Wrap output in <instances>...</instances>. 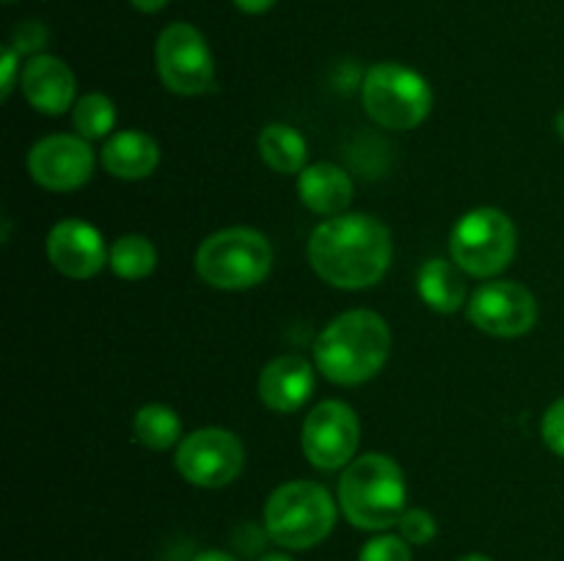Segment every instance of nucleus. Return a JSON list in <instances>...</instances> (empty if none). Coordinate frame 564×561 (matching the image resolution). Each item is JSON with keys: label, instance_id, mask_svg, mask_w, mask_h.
Instances as JSON below:
<instances>
[{"label": "nucleus", "instance_id": "1", "mask_svg": "<svg viewBox=\"0 0 564 561\" xmlns=\"http://www.w3.org/2000/svg\"><path fill=\"white\" fill-rule=\"evenodd\" d=\"M391 234L372 215H336L308 237L314 273L339 289H367L391 264Z\"/></svg>", "mask_w": 564, "mask_h": 561}, {"label": "nucleus", "instance_id": "2", "mask_svg": "<svg viewBox=\"0 0 564 561\" xmlns=\"http://www.w3.org/2000/svg\"><path fill=\"white\" fill-rule=\"evenodd\" d=\"M391 330L380 314L358 308L336 317L314 341V363L336 385H361L386 366Z\"/></svg>", "mask_w": 564, "mask_h": 561}, {"label": "nucleus", "instance_id": "3", "mask_svg": "<svg viewBox=\"0 0 564 561\" xmlns=\"http://www.w3.org/2000/svg\"><path fill=\"white\" fill-rule=\"evenodd\" d=\"M405 476L386 454H364L339 479V504L347 520L364 531H386L405 515Z\"/></svg>", "mask_w": 564, "mask_h": 561}, {"label": "nucleus", "instance_id": "4", "mask_svg": "<svg viewBox=\"0 0 564 561\" xmlns=\"http://www.w3.org/2000/svg\"><path fill=\"white\" fill-rule=\"evenodd\" d=\"M336 526V504L317 482H286L264 504V528L275 544L306 550L323 542Z\"/></svg>", "mask_w": 564, "mask_h": 561}, {"label": "nucleus", "instance_id": "5", "mask_svg": "<svg viewBox=\"0 0 564 561\" xmlns=\"http://www.w3.org/2000/svg\"><path fill=\"white\" fill-rule=\"evenodd\" d=\"M273 267V248L253 229H224L209 234L196 251V273L215 289H251Z\"/></svg>", "mask_w": 564, "mask_h": 561}, {"label": "nucleus", "instance_id": "6", "mask_svg": "<svg viewBox=\"0 0 564 561\" xmlns=\"http://www.w3.org/2000/svg\"><path fill=\"white\" fill-rule=\"evenodd\" d=\"M364 108L386 130H413L433 110V88L402 64H378L364 75Z\"/></svg>", "mask_w": 564, "mask_h": 561}, {"label": "nucleus", "instance_id": "7", "mask_svg": "<svg viewBox=\"0 0 564 561\" xmlns=\"http://www.w3.org/2000/svg\"><path fill=\"white\" fill-rule=\"evenodd\" d=\"M518 234L501 209L479 207L457 220L449 237V251L457 267L474 278L499 275L516 256Z\"/></svg>", "mask_w": 564, "mask_h": 561}, {"label": "nucleus", "instance_id": "8", "mask_svg": "<svg viewBox=\"0 0 564 561\" xmlns=\"http://www.w3.org/2000/svg\"><path fill=\"white\" fill-rule=\"evenodd\" d=\"M176 471L196 487L218 490L235 482L246 465V449L229 429L207 427L187 435L176 449Z\"/></svg>", "mask_w": 564, "mask_h": 561}, {"label": "nucleus", "instance_id": "9", "mask_svg": "<svg viewBox=\"0 0 564 561\" xmlns=\"http://www.w3.org/2000/svg\"><path fill=\"white\" fill-rule=\"evenodd\" d=\"M158 72L165 88L180 97H196L213 86L215 64L198 28L174 22L158 38Z\"/></svg>", "mask_w": 564, "mask_h": 561}, {"label": "nucleus", "instance_id": "10", "mask_svg": "<svg viewBox=\"0 0 564 561\" xmlns=\"http://www.w3.org/2000/svg\"><path fill=\"white\" fill-rule=\"evenodd\" d=\"M468 319L482 333L496 339H516L538 322V300L516 280H488L468 300Z\"/></svg>", "mask_w": 564, "mask_h": 561}, {"label": "nucleus", "instance_id": "11", "mask_svg": "<svg viewBox=\"0 0 564 561\" xmlns=\"http://www.w3.org/2000/svg\"><path fill=\"white\" fill-rule=\"evenodd\" d=\"M361 424L345 402H323L308 413L303 424V454L319 471L350 465L358 449Z\"/></svg>", "mask_w": 564, "mask_h": 561}, {"label": "nucleus", "instance_id": "12", "mask_svg": "<svg viewBox=\"0 0 564 561\" xmlns=\"http://www.w3.org/2000/svg\"><path fill=\"white\" fill-rule=\"evenodd\" d=\"M28 170L44 190L69 193L86 185L94 170V154L86 138L47 135L33 143Z\"/></svg>", "mask_w": 564, "mask_h": 561}, {"label": "nucleus", "instance_id": "13", "mask_svg": "<svg viewBox=\"0 0 564 561\" xmlns=\"http://www.w3.org/2000/svg\"><path fill=\"white\" fill-rule=\"evenodd\" d=\"M47 256L61 275L83 280L91 278L105 267L110 251L105 248L102 234L91 223H86V220H61L47 237Z\"/></svg>", "mask_w": 564, "mask_h": 561}, {"label": "nucleus", "instance_id": "14", "mask_svg": "<svg viewBox=\"0 0 564 561\" xmlns=\"http://www.w3.org/2000/svg\"><path fill=\"white\" fill-rule=\"evenodd\" d=\"M22 94L39 113L61 116L75 102V75L55 55H33L22 69Z\"/></svg>", "mask_w": 564, "mask_h": 561}, {"label": "nucleus", "instance_id": "15", "mask_svg": "<svg viewBox=\"0 0 564 561\" xmlns=\"http://www.w3.org/2000/svg\"><path fill=\"white\" fill-rule=\"evenodd\" d=\"M314 391V372L306 358L281 355L259 374V399L275 413H295Z\"/></svg>", "mask_w": 564, "mask_h": 561}, {"label": "nucleus", "instance_id": "16", "mask_svg": "<svg viewBox=\"0 0 564 561\" xmlns=\"http://www.w3.org/2000/svg\"><path fill=\"white\" fill-rule=\"evenodd\" d=\"M301 201L317 215H341L352 201V179L339 165L317 163L301 170Z\"/></svg>", "mask_w": 564, "mask_h": 561}, {"label": "nucleus", "instance_id": "17", "mask_svg": "<svg viewBox=\"0 0 564 561\" xmlns=\"http://www.w3.org/2000/svg\"><path fill=\"white\" fill-rule=\"evenodd\" d=\"M158 141L149 138L147 132H116V135L102 146L105 170L119 176V179H143V176H149L158 168Z\"/></svg>", "mask_w": 564, "mask_h": 561}, {"label": "nucleus", "instance_id": "18", "mask_svg": "<svg viewBox=\"0 0 564 561\" xmlns=\"http://www.w3.org/2000/svg\"><path fill=\"white\" fill-rule=\"evenodd\" d=\"M419 295L433 311L455 314L466 302V280L446 258H430L419 270Z\"/></svg>", "mask_w": 564, "mask_h": 561}, {"label": "nucleus", "instance_id": "19", "mask_svg": "<svg viewBox=\"0 0 564 561\" xmlns=\"http://www.w3.org/2000/svg\"><path fill=\"white\" fill-rule=\"evenodd\" d=\"M259 154L279 174H301L306 168V141L286 124H268L259 132Z\"/></svg>", "mask_w": 564, "mask_h": 561}, {"label": "nucleus", "instance_id": "20", "mask_svg": "<svg viewBox=\"0 0 564 561\" xmlns=\"http://www.w3.org/2000/svg\"><path fill=\"white\" fill-rule=\"evenodd\" d=\"M132 432L141 446L152 451H165L180 440L182 421L169 405H143L132 418Z\"/></svg>", "mask_w": 564, "mask_h": 561}, {"label": "nucleus", "instance_id": "21", "mask_svg": "<svg viewBox=\"0 0 564 561\" xmlns=\"http://www.w3.org/2000/svg\"><path fill=\"white\" fill-rule=\"evenodd\" d=\"M110 267L119 278L141 280L158 267V251L152 242L141 234H124L110 245Z\"/></svg>", "mask_w": 564, "mask_h": 561}, {"label": "nucleus", "instance_id": "22", "mask_svg": "<svg viewBox=\"0 0 564 561\" xmlns=\"http://www.w3.org/2000/svg\"><path fill=\"white\" fill-rule=\"evenodd\" d=\"M72 121L80 138L94 141V138H105L116 124V108L105 94H86L77 99L75 110H72Z\"/></svg>", "mask_w": 564, "mask_h": 561}, {"label": "nucleus", "instance_id": "23", "mask_svg": "<svg viewBox=\"0 0 564 561\" xmlns=\"http://www.w3.org/2000/svg\"><path fill=\"white\" fill-rule=\"evenodd\" d=\"M397 526H400V537L408 544H427L438 534V522L427 509H405Z\"/></svg>", "mask_w": 564, "mask_h": 561}, {"label": "nucleus", "instance_id": "24", "mask_svg": "<svg viewBox=\"0 0 564 561\" xmlns=\"http://www.w3.org/2000/svg\"><path fill=\"white\" fill-rule=\"evenodd\" d=\"M358 561H413L411 544L394 534H383L364 544Z\"/></svg>", "mask_w": 564, "mask_h": 561}, {"label": "nucleus", "instance_id": "25", "mask_svg": "<svg viewBox=\"0 0 564 561\" xmlns=\"http://www.w3.org/2000/svg\"><path fill=\"white\" fill-rule=\"evenodd\" d=\"M543 440L554 454L564 457V396L545 410Z\"/></svg>", "mask_w": 564, "mask_h": 561}, {"label": "nucleus", "instance_id": "26", "mask_svg": "<svg viewBox=\"0 0 564 561\" xmlns=\"http://www.w3.org/2000/svg\"><path fill=\"white\" fill-rule=\"evenodd\" d=\"M47 44V28L42 22H22L14 28V44L11 47L17 53H39Z\"/></svg>", "mask_w": 564, "mask_h": 561}, {"label": "nucleus", "instance_id": "27", "mask_svg": "<svg viewBox=\"0 0 564 561\" xmlns=\"http://www.w3.org/2000/svg\"><path fill=\"white\" fill-rule=\"evenodd\" d=\"M17 58H20V53H17L14 47H3V55H0V66H3V77H0V94H3V99L9 97L11 88H14Z\"/></svg>", "mask_w": 564, "mask_h": 561}, {"label": "nucleus", "instance_id": "28", "mask_svg": "<svg viewBox=\"0 0 564 561\" xmlns=\"http://www.w3.org/2000/svg\"><path fill=\"white\" fill-rule=\"evenodd\" d=\"M235 6L246 14H264L275 6V0H235Z\"/></svg>", "mask_w": 564, "mask_h": 561}, {"label": "nucleus", "instance_id": "29", "mask_svg": "<svg viewBox=\"0 0 564 561\" xmlns=\"http://www.w3.org/2000/svg\"><path fill=\"white\" fill-rule=\"evenodd\" d=\"M130 3L135 6L138 11H143V14H154V11L163 9V6L169 3V0H130Z\"/></svg>", "mask_w": 564, "mask_h": 561}, {"label": "nucleus", "instance_id": "30", "mask_svg": "<svg viewBox=\"0 0 564 561\" xmlns=\"http://www.w3.org/2000/svg\"><path fill=\"white\" fill-rule=\"evenodd\" d=\"M193 561H237L235 556L224 553V550H204V553H198Z\"/></svg>", "mask_w": 564, "mask_h": 561}, {"label": "nucleus", "instance_id": "31", "mask_svg": "<svg viewBox=\"0 0 564 561\" xmlns=\"http://www.w3.org/2000/svg\"><path fill=\"white\" fill-rule=\"evenodd\" d=\"M457 561H494V559H490V556H482V553H468Z\"/></svg>", "mask_w": 564, "mask_h": 561}, {"label": "nucleus", "instance_id": "32", "mask_svg": "<svg viewBox=\"0 0 564 561\" xmlns=\"http://www.w3.org/2000/svg\"><path fill=\"white\" fill-rule=\"evenodd\" d=\"M259 561H295V559H290V556H284V553H268L264 559H259Z\"/></svg>", "mask_w": 564, "mask_h": 561}, {"label": "nucleus", "instance_id": "33", "mask_svg": "<svg viewBox=\"0 0 564 561\" xmlns=\"http://www.w3.org/2000/svg\"><path fill=\"white\" fill-rule=\"evenodd\" d=\"M556 132H560V138H564V108L556 113Z\"/></svg>", "mask_w": 564, "mask_h": 561}, {"label": "nucleus", "instance_id": "34", "mask_svg": "<svg viewBox=\"0 0 564 561\" xmlns=\"http://www.w3.org/2000/svg\"><path fill=\"white\" fill-rule=\"evenodd\" d=\"M6 3H14V0H6Z\"/></svg>", "mask_w": 564, "mask_h": 561}]
</instances>
